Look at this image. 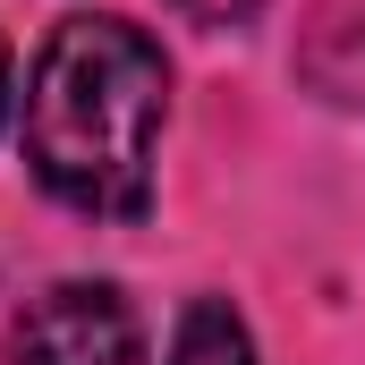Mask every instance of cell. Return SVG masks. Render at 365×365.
Masks as SVG:
<instances>
[{
  "label": "cell",
  "mask_w": 365,
  "mask_h": 365,
  "mask_svg": "<svg viewBox=\"0 0 365 365\" xmlns=\"http://www.w3.org/2000/svg\"><path fill=\"white\" fill-rule=\"evenodd\" d=\"M170 68L128 17H60L26 77V162L68 212L128 221L153 195Z\"/></svg>",
  "instance_id": "1"
},
{
  "label": "cell",
  "mask_w": 365,
  "mask_h": 365,
  "mask_svg": "<svg viewBox=\"0 0 365 365\" xmlns=\"http://www.w3.org/2000/svg\"><path fill=\"white\" fill-rule=\"evenodd\" d=\"M9 365H145L136 306L110 280H60L17 314Z\"/></svg>",
  "instance_id": "2"
},
{
  "label": "cell",
  "mask_w": 365,
  "mask_h": 365,
  "mask_svg": "<svg viewBox=\"0 0 365 365\" xmlns=\"http://www.w3.org/2000/svg\"><path fill=\"white\" fill-rule=\"evenodd\" d=\"M170 365H255V340H247V323H238L221 297H195V306L179 314Z\"/></svg>",
  "instance_id": "3"
},
{
  "label": "cell",
  "mask_w": 365,
  "mask_h": 365,
  "mask_svg": "<svg viewBox=\"0 0 365 365\" xmlns=\"http://www.w3.org/2000/svg\"><path fill=\"white\" fill-rule=\"evenodd\" d=\"M170 9H179V17H195V26H247L264 0H170Z\"/></svg>",
  "instance_id": "4"
},
{
  "label": "cell",
  "mask_w": 365,
  "mask_h": 365,
  "mask_svg": "<svg viewBox=\"0 0 365 365\" xmlns=\"http://www.w3.org/2000/svg\"><path fill=\"white\" fill-rule=\"evenodd\" d=\"M0 110H9V51H0Z\"/></svg>",
  "instance_id": "5"
}]
</instances>
